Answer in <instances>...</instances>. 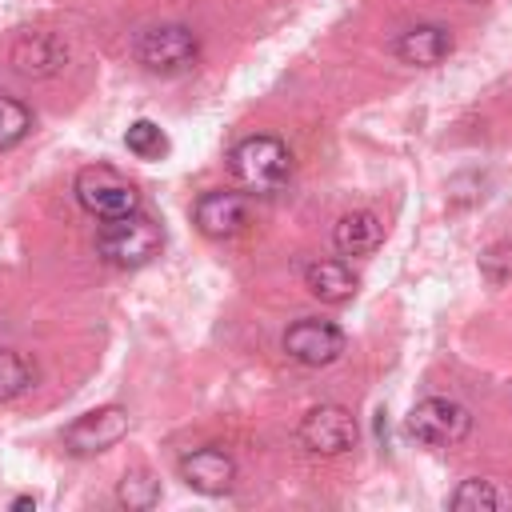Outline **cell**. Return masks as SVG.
Wrapping results in <instances>:
<instances>
[{"label":"cell","mask_w":512,"mask_h":512,"mask_svg":"<svg viewBox=\"0 0 512 512\" xmlns=\"http://www.w3.org/2000/svg\"><path fill=\"white\" fill-rule=\"evenodd\" d=\"M160 248H164V228L140 208L100 220L96 228V252L116 268H144L160 256Z\"/></svg>","instance_id":"1"},{"label":"cell","mask_w":512,"mask_h":512,"mask_svg":"<svg viewBox=\"0 0 512 512\" xmlns=\"http://www.w3.org/2000/svg\"><path fill=\"white\" fill-rule=\"evenodd\" d=\"M228 168L232 176L256 192V196H272L288 184L292 172V152L284 148V140L276 136H244L232 152H228Z\"/></svg>","instance_id":"2"},{"label":"cell","mask_w":512,"mask_h":512,"mask_svg":"<svg viewBox=\"0 0 512 512\" xmlns=\"http://www.w3.org/2000/svg\"><path fill=\"white\" fill-rule=\"evenodd\" d=\"M404 432L416 440V444H428V448H448V444H460L468 432H472V412L448 396H428L420 400L408 420H404Z\"/></svg>","instance_id":"3"},{"label":"cell","mask_w":512,"mask_h":512,"mask_svg":"<svg viewBox=\"0 0 512 512\" xmlns=\"http://www.w3.org/2000/svg\"><path fill=\"white\" fill-rule=\"evenodd\" d=\"M76 200L96 220H112V216H124V212L140 208V192L108 164H92V168L76 172Z\"/></svg>","instance_id":"4"},{"label":"cell","mask_w":512,"mask_h":512,"mask_svg":"<svg viewBox=\"0 0 512 512\" xmlns=\"http://www.w3.org/2000/svg\"><path fill=\"white\" fill-rule=\"evenodd\" d=\"M196 56H200V40L184 24H156V28L140 32V40H136V60L160 76L188 72L196 64Z\"/></svg>","instance_id":"5"},{"label":"cell","mask_w":512,"mask_h":512,"mask_svg":"<svg viewBox=\"0 0 512 512\" xmlns=\"http://www.w3.org/2000/svg\"><path fill=\"white\" fill-rule=\"evenodd\" d=\"M128 408L120 404H104V408H92L84 416H76L68 428H64V448L72 456H96V452H108L116 448L124 436H128Z\"/></svg>","instance_id":"6"},{"label":"cell","mask_w":512,"mask_h":512,"mask_svg":"<svg viewBox=\"0 0 512 512\" xmlns=\"http://www.w3.org/2000/svg\"><path fill=\"white\" fill-rule=\"evenodd\" d=\"M296 436L312 456H340L356 444V420L340 404H316L304 412Z\"/></svg>","instance_id":"7"},{"label":"cell","mask_w":512,"mask_h":512,"mask_svg":"<svg viewBox=\"0 0 512 512\" xmlns=\"http://www.w3.org/2000/svg\"><path fill=\"white\" fill-rule=\"evenodd\" d=\"M284 352L304 364V368H324L332 360L344 356V332L332 324V320H316V316H304L296 324H288L284 332Z\"/></svg>","instance_id":"8"},{"label":"cell","mask_w":512,"mask_h":512,"mask_svg":"<svg viewBox=\"0 0 512 512\" xmlns=\"http://www.w3.org/2000/svg\"><path fill=\"white\" fill-rule=\"evenodd\" d=\"M180 480H184L192 492L224 496V492H232V484H236V460H232L224 448L204 444V448L180 456Z\"/></svg>","instance_id":"9"},{"label":"cell","mask_w":512,"mask_h":512,"mask_svg":"<svg viewBox=\"0 0 512 512\" xmlns=\"http://www.w3.org/2000/svg\"><path fill=\"white\" fill-rule=\"evenodd\" d=\"M192 220L208 240H228L248 224V200L240 192L212 188L192 204Z\"/></svg>","instance_id":"10"},{"label":"cell","mask_w":512,"mask_h":512,"mask_svg":"<svg viewBox=\"0 0 512 512\" xmlns=\"http://www.w3.org/2000/svg\"><path fill=\"white\" fill-rule=\"evenodd\" d=\"M452 48H456V40H452V32H448L444 24H412V28H404V32L396 36V44H392V52H396L404 64H412V68H432V64L448 60Z\"/></svg>","instance_id":"11"},{"label":"cell","mask_w":512,"mask_h":512,"mask_svg":"<svg viewBox=\"0 0 512 512\" xmlns=\"http://www.w3.org/2000/svg\"><path fill=\"white\" fill-rule=\"evenodd\" d=\"M68 64V48L52 32H24L12 44V68L24 76H56Z\"/></svg>","instance_id":"12"},{"label":"cell","mask_w":512,"mask_h":512,"mask_svg":"<svg viewBox=\"0 0 512 512\" xmlns=\"http://www.w3.org/2000/svg\"><path fill=\"white\" fill-rule=\"evenodd\" d=\"M380 240H384V224H380V216L368 212V208L344 212V216L336 220V228H332V244H336L340 256H368V252L380 248Z\"/></svg>","instance_id":"13"},{"label":"cell","mask_w":512,"mask_h":512,"mask_svg":"<svg viewBox=\"0 0 512 512\" xmlns=\"http://www.w3.org/2000/svg\"><path fill=\"white\" fill-rule=\"evenodd\" d=\"M304 284L324 304H344V300L356 296V276H352V268L344 260H316V264H308Z\"/></svg>","instance_id":"14"},{"label":"cell","mask_w":512,"mask_h":512,"mask_svg":"<svg viewBox=\"0 0 512 512\" xmlns=\"http://www.w3.org/2000/svg\"><path fill=\"white\" fill-rule=\"evenodd\" d=\"M508 504H512V496L500 492L496 480H480V476L464 480L448 500V508H456V512H496V508H508Z\"/></svg>","instance_id":"15"},{"label":"cell","mask_w":512,"mask_h":512,"mask_svg":"<svg viewBox=\"0 0 512 512\" xmlns=\"http://www.w3.org/2000/svg\"><path fill=\"white\" fill-rule=\"evenodd\" d=\"M116 500H120L128 512H148V508H156V500H160V480H156L148 468H132V472L120 476Z\"/></svg>","instance_id":"16"},{"label":"cell","mask_w":512,"mask_h":512,"mask_svg":"<svg viewBox=\"0 0 512 512\" xmlns=\"http://www.w3.org/2000/svg\"><path fill=\"white\" fill-rule=\"evenodd\" d=\"M124 148L132 156H140V160H160L168 152V136L152 120H132L128 132H124Z\"/></svg>","instance_id":"17"},{"label":"cell","mask_w":512,"mask_h":512,"mask_svg":"<svg viewBox=\"0 0 512 512\" xmlns=\"http://www.w3.org/2000/svg\"><path fill=\"white\" fill-rule=\"evenodd\" d=\"M28 384H32V364H28L20 352L0 348V404L16 400Z\"/></svg>","instance_id":"18"},{"label":"cell","mask_w":512,"mask_h":512,"mask_svg":"<svg viewBox=\"0 0 512 512\" xmlns=\"http://www.w3.org/2000/svg\"><path fill=\"white\" fill-rule=\"evenodd\" d=\"M32 128V112L28 104H20L16 96H0V148H12L28 136Z\"/></svg>","instance_id":"19"},{"label":"cell","mask_w":512,"mask_h":512,"mask_svg":"<svg viewBox=\"0 0 512 512\" xmlns=\"http://www.w3.org/2000/svg\"><path fill=\"white\" fill-rule=\"evenodd\" d=\"M480 276L488 280V284H508L512 280V244H488L484 252H480Z\"/></svg>","instance_id":"20"},{"label":"cell","mask_w":512,"mask_h":512,"mask_svg":"<svg viewBox=\"0 0 512 512\" xmlns=\"http://www.w3.org/2000/svg\"><path fill=\"white\" fill-rule=\"evenodd\" d=\"M8 508H16V512H24V508H36V500H32V496H16V500H12Z\"/></svg>","instance_id":"21"},{"label":"cell","mask_w":512,"mask_h":512,"mask_svg":"<svg viewBox=\"0 0 512 512\" xmlns=\"http://www.w3.org/2000/svg\"><path fill=\"white\" fill-rule=\"evenodd\" d=\"M472 4H484V0H472Z\"/></svg>","instance_id":"22"}]
</instances>
